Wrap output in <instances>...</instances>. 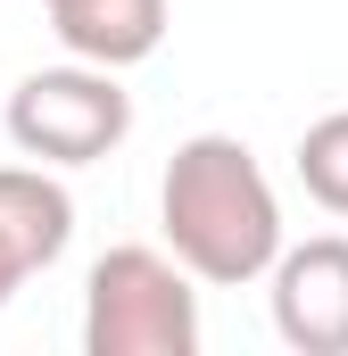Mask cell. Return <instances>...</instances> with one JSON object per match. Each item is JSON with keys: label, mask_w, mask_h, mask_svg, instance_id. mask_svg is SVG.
<instances>
[{"label": "cell", "mask_w": 348, "mask_h": 356, "mask_svg": "<svg viewBox=\"0 0 348 356\" xmlns=\"http://www.w3.org/2000/svg\"><path fill=\"white\" fill-rule=\"evenodd\" d=\"M25 249H17V241H8V232H0V307H8V298H17V282H25Z\"/></svg>", "instance_id": "ba28073f"}, {"label": "cell", "mask_w": 348, "mask_h": 356, "mask_svg": "<svg viewBox=\"0 0 348 356\" xmlns=\"http://www.w3.org/2000/svg\"><path fill=\"white\" fill-rule=\"evenodd\" d=\"M0 232L25 249V266H58L75 241V199L50 166H0Z\"/></svg>", "instance_id": "8992f818"}, {"label": "cell", "mask_w": 348, "mask_h": 356, "mask_svg": "<svg viewBox=\"0 0 348 356\" xmlns=\"http://www.w3.org/2000/svg\"><path fill=\"white\" fill-rule=\"evenodd\" d=\"M84 356H199V290L166 249H108L84 273Z\"/></svg>", "instance_id": "7a4b0ae2"}, {"label": "cell", "mask_w": 348, "mask_h": 356, "mask_svg": "<svg viewBox=\"0 0 348 356\" xmlns=\"http://www.w3.org/2000/svg\"><path fill=\"white\" fill-rule=\"evenodd\" d=\"M274 282V332L299 356H348V241H282V257L265 266Z\"/></svg>", "instance_id": "277c9868"}, {"label": "cell", "mask_w": 348, "mask_h": 356, "mask_svg": "<svg viewBox=\"0 0 348 356\" xmlns=\"http://www.w3.org/2000/svg\"><path fill=\"white\" fill-rule=\"evenodd\" d=\"M299 182H307V199L324 216H348V108L315 116L299 133Z\"/></svg>", "instance_id": "52a82bcc"}, {"label": "cell", "mask_w": 348, "mask_h": 356, "mask_svg": "<svg viewBox=\"0 0 348 356\" xmlns=\"http://www.w3.org/2000/svg\"><path fill=\"white\" fill-rule=\"evenodd\" d=\"M133 133V91L116 83V67H42L8 91V141L33 166H91Z\"/></svg>", "instance_id": "3957f363"}, {"label": "cell", "mask_w": 348, "mask_h": 356, "mask_svg": "<svg viewBox=\"0 0 348 356\" xmlns=\"http://www.w3.org/2000/svg\"><path fill=\"white\" fill-rule=\"evenodd\" d=\"M50 33L84 67H141L166 42V0H50Z\"/></svg>", "instance_id": "5b68a950"}, {"label": "cell", "mask_w": 348, "mask_h": 356, "mask_svg": "<svg viewBox=\"0 0 348 356\" xmlns=\"http://www.w3.org/2000/svg\"><path fill=\"white\" fill-rule=\"evenodd\" d=\"M158 224H166V257L207 290L265 282V266L282 257V199L249 158V141L232 133H191L166 158Z\"/></svg>", "instance_id": "6da1fadb"}, {"label": "cell", "mask_w": 348, "mask_h": 356, "mask_svg": "<svg viewBox=\"0 0 348 356\" xmlns=\"http://www.w3.org/2000/svg\"><path fill=\"white\" fill-rule=\"evenodd\" d=\"M42 8H50V0H42Z\"/></svg>", "instance_id": "9c48e42d"}]
</instances>
